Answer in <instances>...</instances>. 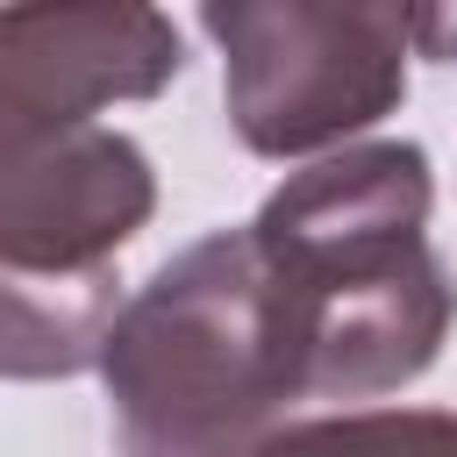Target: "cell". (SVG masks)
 <instances>
[{
    "mask_svg": "<svg viewBox=\"0 0 457 457\" xmlns=\"http://www.w3.org/2000/svg\"><path fill=\"white\" fill-rule=\"evenodd\" d=\"M428 157L357 143L293 171L250 221L293 400H371L421 378L457 321L428 250Z\"/></svg>",
    "mask_w": 457,
    "mask_h": 457,
    "instance_id": "6da1fadb",
    "label": "cell"
},
{
    "mask_svg": "<svg viewBox=\"0 0 457 457\" xmlns=\"http://www.w3.org/2000/svg\"><path fill=\"white\" fill-rule=\"evenodd\" d=\"M129 457H257L293 400L250 228L200 236L114 314L100 343Z\"/></svg>",
    "mask_w": 457,
    "mask_h": 457,
    "instance_id": "7a4b0ae2",
    "label": "cell"
},
{
    "mask_svg": "<svg viewBox=\"0 0 457 457\" xmlns=\"http://www.w3.org/2000/svg\"><path fill=\"white\" fill-rule=\"evenodd\" d=\"M200 29L221 43L228 121L257 157L328 150L407 93V7H343V0H228L200 7Z\"/></svg>",
    "mask_w": 457,
    "mask_h": 457,
    "instance_id": "3957f363",
    "label": "cell"
},
{
    "mask_svg": "<svg viewBox=\"0 0 457 457\" xmlns=\"http://www.w3.org/2000/svg\"><path fill=\"white\" fill-rule=\"evenodd\" d=\"M179 71V29L129 0L0 7V143L86 129L114 100H150Z\"/></svg>",
    "mask_w": 457,
    "mask_h": 457,
    "instance_id": "277c9868",
    "label": "cell"
},
{
    "mask_svg": "<svg viewBox=\"0 0 457 457\" xmlns=\"http://www.w3.org/2000/svg\"><path fill=\"white\" fill-rule=\"evenodd\" d=\"M157 179L121 129H57L0 143V264L114 271V250L150 221Z\"/></svg>",
    "mask_w": 457,
    "mask_h": 457,
    "instance_id": "5b68a950",
    "label": "cell"
},
{
    "mask_svg": "<svg viewBox=\"0 0 457 457\" xmlns=\"http://www.w3.org/2000/svg\"><path fill=\"white\" fill-rule=\"evenodd\" d=\"M114 314V271L0 264V378H71L100 364Z\"/></svg>",
    "mask_w": 457,
    "mask_h": 457,
    "instance_id": "8992f818",
    "label": "cell"
},
{
    "mask_svg": "<svg viewBox=\"0 0 457 457\" xmlns=\"http://www.w3.org/2000/svg\"><path fill=\"white\" fill-rule=\"evenodd\" d=\"M257 457H457V414L443 407H364L271 428Z\"/></svg>",
    "mask_w": 457,
    "mask_h": 457,
    "instance_id": "52a82bcc",
    "label": "cell"
},
{
    "mask_svg": "<svg viewBox=\"0 0 457 457\" xmlns=\"http://www.w3.org/2000/svg\"><path fill=\"white\" fill-rule=\"evenodd\" d=\"M414 43H421L428 57H457V14H450V7H421V14H414Z\"/></svg>",
    "mask_w": 457,
    "mask_h": 457,
    "instance_id": "ba28073f",
    "label": "cell"
}]
</instances>
